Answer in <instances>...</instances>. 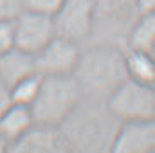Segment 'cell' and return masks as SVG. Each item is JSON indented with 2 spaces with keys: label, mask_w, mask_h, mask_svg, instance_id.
Wrapping results in <instances>:
<instances>
[{
  "label": "cell",
  "mask_w": 155,
  "mask_h": 153,
  "mask_svg": "<svg viewBox=\"0 0 155 153\" xmlns=\"http://www.w3.org/2000/svg\"><path fill=\"white\" fill-rule=\"evenodd\" d=\"M15 47V24L13 20H0V54Z\"/></svg>",
  "instance_id": "cell-18"
},
{
  "label": "cell",
  "mask_w": 155,
  "mask_h": 153,
  "mask_svg": "<svg viewBox=\"0 0 155 153\" xmlns=\"http://www.w3.org/2000/svg\"><path fill=\"white\" fill-rule=\"evenodd\" d=\"M5 153H72L60 128L35 124L16 141L5 146Z\"/></svg>",
  "instance_id": "cell-8"
},
{
  "label": "cell",
  "mask_w": 155,
  "mask_h": 153,
  "mask_svg": "<svg viewBox=\"0 0 155 153\" xmlns=\"http://www.w3.org/2000/svg\"><path fill=\"white\" fill-rule=\"evenodd\" d=\"M152 52H153V54H155V47H153V50H152Z\"/></svg>",
  "instance_id": "cell-21"
},
{
  "label": "cell",
  "mask_w": 155,
  "mask_h": 153,
  "mask_svg": "<svg viewBox=\"0 0 155 153\" xmlns=\"http://www.w3.org/2000/svg\"><path fill=\"white\" fill-rule=\"evenodd\" d=\"M11 105V99H9V88L0 81V114Z\"/></svg>",
  "instance_id": "cell-20"
},
{
  "label": "cell",
  "mask_w": 155,
  "mask_h": 153,
  "mask_svg": "<svg viewBox=\"0 0 155 153\" xmlns=\"http://www.w3.org/2000/svg\"><path fill=\"white\" fill-rule=\"evenodd\" d=\"M135 18V0H96V24L99 20H105L112 25H126V29L130 31Z\"/></svg>",
  "instance_id": "cell-12"
},
{
  "label": "cell",
  "mask_w": 155,
  "mask_h": 153,
  "mask_svg": "<svg viewBox=\"0 0 155 153\" xmlns=\"http://www.w3.org/2000/svg\"><path fill=\"white\" fill-rule=\"evenodd\" d=\"M24 4H25L27 11H35V13L54 16L56 11L61 7L63 0H24Z\"/></svg>",
  "instance_id": "cell-16"
},
{
  "label": "cell",
  "mask_w": 155,
  "mask_h": 153,
  "mask_svg": "<svg viewBox=\"0 0 155 153\" xmlns=\"http://www.w3.org/2000/svg\"><path fill=\"white\" fill-rule=\"evenodd\" d=\"M155 119L121 122L110 153H153Z\"/></svg>",
  "instance_id": "cell-9"
},
{
  "label": "cell",
  "mask_w": 155,
  "mask_h": 153,
  "mask_svg": "<svg viewBox=\"0 0 155 153\" xmlns=\"http://www.w3.org/2000/svg\"><path fill=\"white\" fill-rule=\"evenodd\" d=\"M126 49H137V50H148L152 52L155 47V11L137 15L135 22L132 24L126 38Z\"/></svg>",
  "instance_id": "cell-14"
},
{
  "label": "cell",
  "mask_w": 155,
  "mask_h": 153,
  "mask_svg": "<svg viewBox=\"0 0 155 153\" xmlns=\"http://www.w3.org/2000/svg\"><path fill=\"white\" fill-rule=\"evenodd\" d=\"M15 24V47L36 56L40 50L56 36L54 20L49 15H41L35 11H24Z\"/></svg>",
  "instance_id": "cell-7"
},
{
  "label": "cell",
  "mask_w": 155,
  "mask_h": 153,
  "mask_svg": "<svg viewBox=\"0 0 155 153\" xmlns=\"http://www.w3.org/2000/svg\"><path fill=\"white\" fill-rule=\"evenodd\" d=\"M124 65L128 79L155 86V54L148 50L126 49L124 47Z\"/></svg>",
  "instance_id": "cell-13"
},
{
  "label": "cell",
  "mask_w": 155,
  "mask_h": 153,
  "mask_svg": "<svg viewBox=\"0 0 155 153\" xmlns=\"http://www.w3.org/2000/svg\"><path fill=\"white\" fill-rule=\"evenodd\" d=\"M135 7H137V15L152 13L155 11V0H135Z\"/></svg>",
  "instance_id": "cell-19"
},
{
  "label": "cell",
  "mask_w": 155,
  "mask_h": 153,
  "mask_svg": "<svg viewBox=\"0 0 155 153\" xmlns=\"http://www.w3.org/2000/svg\"><path fill=\"white\" fill-rule=\"evenodd\" d=\"M38 74L36 72V60L33 54L24 52L16 47L9 49L7 52L0 54V81L11 88L24 77Z\"/></svg>",
  "instance_id": "cell-10"
},
{
  "label": "cell",
  "mask_w": 155,
  "mask_h": 153,
  "mask_svg": "<svg viewBox=\"0 0 155 153\" xmlns=\"http://www.w3.org/2000/svg\"><path fill=\"white\" fill-rule=\"evenodd\" d=\"M83 99V92L72 76H41L36 99L31 105L35 124L60 128Z\"/></svg>",
  "instance_id": "cell-3"
},
{
  "label": "cell",
  "mask_w": 155,
  "mask_h": 153,
  "mask_svg": "<svg viewBox=\"0 0 155 153\" xmlns=\"http://www.w3.org/2000/svg\"><path fill=\"white\" fill-rule=\"evenodd\" d=\"M24 11V0H0V20H15Z\"/></svg>",
  "instance_id": "cell-17"
},
{
  "label": "cell",
  "mask_w": 155,
  "mask_h": 153,
  "mask_svg": "<svg viewBox=\"0 0 155 153\" xmlns=\"http://www.w3.org/2000/svg\"><path fill=\"white\" fill-rule=\"evenodd\" d=\"M79 54L81 43L54 36L35 56L36 72L40 76H71L76 70Z\"/></svg>",
  "instance_id": "cell-6"
},
{
  "label": "cell",
  "mask_w": 155,
  "mask_h": 153,
  "mask_svg": "<svg viewBox=\"0 0 155 153\" xmlns=\"http://www.w3.org/2000/svg\"><path fill=\"white\" fill-rule=\"evenodd\" d=\"M35 126V117L31 106L11 103L0 114V139L4 142H13Z\"/></svg>",
  "instance_id": "cell-11"
},
{
  "label": "cell",
  "mask_w": 155,
  "mask_h": 153,
  "mask_svg": "<svg viewBox=\"0 0 155 153\" xmlns=\"http://www.w3.org/2000/svg\"><path fill=\"white\" fill-rule=\"evenodd\" d=\"M107 106L121 122L153 121L155 86L126 79L107 97Z\"/></svg>",
  "instance_id": "cell-4"
},
{
  "label": "cell",
  "mask_w": 155,
  "mask_h": 153,
  "mask_svg": "<svg viewBox=\"0 0 155 153\" xmlns=\"http://www.w3.org/2000/svg\"><path fill=\"white\" fill-rule=\"evenodd\" d=\"M56 36L85 41L96 27V0H63L61 7L52 16Z\"/></svg>",
  "instance_id": "cell-5"
},
{
  "label": "cell",
  "mask_w": 155,
  "mask_h": 153,
  "mask_svg": "<svg viewBox=\"0 0 155 153\" xmlns=\"http://www.w3.org/2000/svg\"><path fill=\"white\" fill-rule=\"evenodd\" d=\"M121 121L107 106V99L85 97L61 124L60 132L72 153H110Z\"/></svg>",
  "instance_id": "cell-1"
},
{
  "label": "cell",
  "mask_w": 155,
  "mask_h": 153,
  "mask_svg": "<svg viewBox=\"0 0 155 153\" xmlns=\"http://www.w3.org/2000/svg\"><path fill=\"white\" fill-rule=\"evenodd\" d=\"M72 76L76 77L85 97L107 99L123 81L128 79L124 47L108 41L81 47L79 61Z\"/></svg>",
  "instance_id": "cell-2"
},
{
  "label": "cell",
  "mask_w": 155,
  "mask_h": 153,
  "mask_svg": "<svg viewBox=\"0 0 155 153\" xmlns=\"http://www.w3.org/2000/svg\"><path fill=\"white\" fill-rule=\"evenodd\" d=\"M40 83H41V76L40 74H31V76L24 77L22 81H18L16 85H13L9 88V99H11V103L31 106L33 101L38 96Z\"/></svg>",
  "instance_id": "cell-15"
}]
</instances>
